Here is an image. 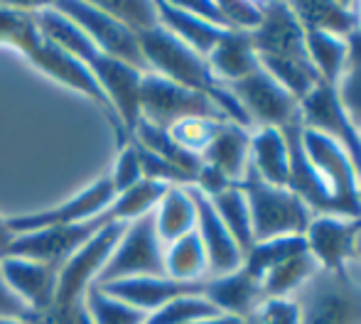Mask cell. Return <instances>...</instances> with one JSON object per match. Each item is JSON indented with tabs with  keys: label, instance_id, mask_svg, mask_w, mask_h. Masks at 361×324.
Segmentation results:
<instances>
[{
	"label": "cell",
	"instance_id": "obj_12",
	"mask_svg": "<svg viewBox=\"0 0 361 324\" xmlns=\"http://www.w3.org/2000/svg\"><path fill=\"white\" fill-rule=\"evenodd\" d=\"M300 123L305 128H312L317 133L327 135L339 148L347 150L361 180V133L339 104L334 86L319 84L312 94L300 101Z\"/></svg>",
	"mask_w": 361,
	"mask_h": 324
},
{
	"label": "cell",
	"instance_id": "obj_27",
	"mask_svg": "<svg viewBox=\"0 0 361 324\" xmlns=\"http://www.w3.org/2000/svg\"><path fill=\"white\" fill-rule=\"evenodd\" d=\"M209 199L221 224L226 226V231L231 234V239L236 241V246L241 248L243 258H246V253L256 246V241H253L251 216H248V204L243 192L238 189V185H231L219 192V194L209 197Z\"/></svg>",
	"mask_w": 361,
	"mask_h": 324
},
{
	"label": "cell",
	"instance_id": "obj_25",
	"mask_svg": "<svg viewBox=\"0 0 361 324\" xmlns=\"http://www.w3.org/2000/svg\"><path fill=\"white\" fill-rule=\"evenodd\" d=\"M317 268L319 266L312 258V253H310V248L302 253H295V256L286 258V261H281L261 278L263 300H268V297L295 295V292L317 273Z\"/></svg>",
	"mask_w": 361,
	"mask_h": 324
},
{
	"label": "cell",
	"instance_id": "obj_41",
	"mask_svg": "<svg viewBox=\"0 0 361 324\" xmlns=\"http://www.w3.org/2000/svg\"><path fill=\"white\" fill-rule=\"evenodd\" d=\"M0 324H39V322H23V320H3V317H0Z\"/></svg>",
	"mask_w": 361,
	"mask_h": 324
},
{
	"label": "cell",
	"instance_id": "obj_19",
	"mask_svg": "<svg viewBox=\"0 0 361 324\" xmlns=\"http://www.w3.org/2000/svg\"><path fill=\"white\" fill-rule=\"evenodd\" d=\"M302 30L349 39L359 30V3L337 0H295L290 3Z\"/></svg>",
	"mask_w": 361,
	"mask_h": 324
},
{
	"label": "cell",
	"instance_id": "obj_22",
	"mask_svg": "<svg viewBox=\"0 0 361 324\" xmlns=\"http://www.w3.org/2000/svg\"><path fill=\"white\" fill-rule=\"evenodd\" d=\"M207 62L221 84H233V81L248 77L261 67L256 52H253L251 37L246 32H226L221 42L212 49Z\"/></svg>",
	"mask_w": 361,
	"mask_h": 324
},
{
	"label": "cell",
	"instance_id": "obj_7",
	"mask_svg": "<svg viewBox=\"0 0 361 324\" xmlns=\"http://www.w3.org/2000/svg\"><path fill=\"white\" fill-rule=\"evenodd\" d=\"M140 118L162 130H170L172 125L190 118L228 120L204 94L172 84L152 72L140 79Z\"/></svg>",
	"mask_w": 361,
	"mask_h": 324
},
{
	"label": "cell",
	"instance_id": "obj_15",
	"mask_svg": "<svg viewBox=\"0 0 361 324\" xmlns=\"http://www.w3.org/2000/svg\"><path fill=\"white\" fill-rule=\"evenodd\" d=\"M0 275L37 317L49 312L57 292V266L27 261V258H0Z\"/></svg>",
	"mask_w": 361,
	"mask_h": 324
},
{
	"label": "cell",
	"instance_id": "obj_9",
	"mask_svg": "<svg viewBox=\"0 0 361 324\" xmlns=\"http://www.w3.org/2000/svg\"><path fill=\"white\" fill-rule=\"evenodd\" d=\"M241 111L248 125L258 128H286L300 118V101L290 96L276 79H271L261 67L248 77L224 84Z\"/></svg>",
	"mask_w": 361,
	"mask_h": 324
},
{
	"label": "cell",
	"instance_id": "obj_14",
	"mask_svg": "<svg viewBox=\"0 0 361 324\" xmlns=\"http://www.w3.org/2000/svg\"><path fill=\"white\" fill-rule=\"evenodd\" d=\"M192 201L197 209V226L195 231L200 234L202 246L207 253V266H209V278L228 275V273L238 270L243 266V253L236 246V241L231 239V234L226 231V226L221 224L219 214L212 206V199L207 194H202L195 185L187 187Z\"/></svg>",
	"mask_w": 361,
	"mask_h": 324
},
{
	"label": "cell",
	"instance_id": "obj_29",
	"mask_svg": "<svg viewBox=\"0 0 361 324\" xmlns=\"http://www.w3.org/2000/svg\"><path fill=\"white\" fill-rule=\"evenodd\" d=\"M84 305L94 324H145L147 320L145 312H140V310H135V307L111 297L109 292L101 290L96 282L86 290Z\"/></svg>",
	"mask_w": 361,
	"mask_h": 324
},
{
	"label": "cell",
	"instance_id": "obj_21",
	"mask_svg": "<svg viewBox=\"0 0 361 324\" xmlns=\"http://www.w3.org/2000/svg\"><path fill=\"white\" fill-rule=\"evenodd\" d=\"M248 165L263 182L273 187H286L290 182L288 143L281 128H258L251 133Z\"/></svg>",
	"mask_w": 361,
	"mask_h": 324
},
{
	"label": "cell",
	"instance_id": "obj_11",
	"mask_svg": "<svg viewBox=\"0 0 361 324\" xmlns=\"http://www.w3.org/2000/svg\"><path fill=\"white\" fill-rule=\"evenodd\" d=\"M261 25L248 35L256 59L312 64L305 49V30L290 3H261Z\"/></svg>",
	"mask_w": 361,
	"mask_h": 324
},
{
	"label": "cell",
	"instance_id": "obj_23",
	"mask_svg": "<svg viewBox=\"0 0 361 324\" xmlns=\"http://www.w3.org/2000/svg\"><path fill=\"white\" fill-rule=\"evenodd\" d=\"M152 216L162 246L187 236L197 226V209L187 187H167L162 199L152 209Z\"/></svg>",
	"mask_w": 361,
	"mask_h": 324
},
{
	"label": "cell",
	"instance_id": "obj_24",
	"mask_svg": "<svg viewBox=\"0 0 361 324\" xmlns=\"http://www.w3.org/2000/svg\"><path fill=\"white\" fill-rule=\"evenodd\" d=\"M165 275L182 282H195L209 278L207 253L197 231H190L187 236L165 246Z\"/></svg>",
	"mask_w": 361,
	"mask_h": 324
},
{
	"label": "cell",
	"instance_id": "obj_38",
	"mask_svg": "<svg viewBox=\"0 0 361 324\" xmlns=\"http://www.w3.org/2000/svg\"><path fill=\"white\" fill-rule=\"evenodd\" d=\"M13 239H15V236L10 234L8 224H5V219L0 216V258H5V253H8L10 241H13Z\"/></svg>",
	"mask_w": 361,
	"mask_h": 324
},
{
	"label": "cell",
	"instance_id": "obj_13",
	"mask_svg": "<svg viewBox=\"0 0 361 324\" xmlns=\"http://www.w3.org/2000/svg\"><path fill=\"white\" fill-rule=\"evenodd\" d=\"M361 234V219H344V216L317 214L312 216L305 241L324 270H347V261L354 258V243Z\"/></svg>",
	"mask_w": 361,
	"mask_h": 324
},
{
	"label": "cell",
	"instance_id": "obj_16",
	"mask_svg": "<svg viewBox=\"0 0 361 324\" xmlns=\"http://www.w3.org/2000/svg\"><path fill=\"white\" fill-rule=\"evenodd\" d=\"M204 280L182 282V280H172V278H128V280H116L99 287L104 292H109L111 297H116V300L150 315V312L160 310L162 305L177 300V297H187V295L204 297Z\"/></svg>",
	"mask_w": 361,
	"mask_h": 324
},
{
	"label": "cell",
	"instance_id": "obj_42",
	"mask_svg": "<svg viewBox=\"0 0 361 324\" xmlns=\"http://www.w3.org/2000/svg\"><path fill=\"white\" fill-rule=\"evenodd\" d=\"M243 324H258V322H256V317L251 315V317H248V320H243Z\"/></svg>",
	"mask_w": 361,
	"mask_h": 324
},
{
	"label": "cell",
	"instance_id": "obj_20",
	"mask_svg": "<svg viewBox=\"0 0 361 324\" xmlns=\"http://www.w3.org/2000/svg\"><path fill=\"white\" fill-rule=\"evenodd\" d=\"M157 18L160 25L167 32L175 35L180 42H185L192 52H197L200 57H209L212 49L221 42V37L228 30H221L216 25L207 23V20L197 18V15L187 13L185 8H180L177 3H155Z\"/></svg>",
	"mask_w": 361,
	"mask_h": 324
},
{
	"label": "cell",
	"instance_id": "obj_39",
	"mask_svg": "<svg viewBox=\"0 0 361 324\" xmlns=\"http://www.w3.org/2000/svg\"><path fill=\"white\" fill-rule=\"evenodd\" d=\"M200 324H243V320H233V317H219V320L200 322Z\"/></svg>",
	"mask_w": 361,
	"mask_h": 324
},
{
	"label": "cell",
	"instance_id": "obj_8",
	"mask_svg": "<svg viewBox=\"0 0 361 324\" xmlns=\"http://www.w3.org/2000/svg\"><path fill=\"white\" fill-rule=\"evenodd\" d=\"M52 5L64 18L72 20L76 27H79L101 52L109 54L111 59H118V62L128 64V67L138 69V72H143V74L150 72L133 30H128L116 18H111L109 13H104L96 3L64 0V3H52Z\"/></svg>",
	"mask_w": 361,
	"mask_h": 324
},
{
	"label": "cell",
	"instance_id": "obj_10",
	"mask_svg": "<svg viewBox=\"0 0 361 324\" xmlns=\"http://www.w3.org/2000/svg\"><path fill=\"white\" fill-rule=\"evenodd\" d=\"M116 189L109 175L99 177L96 182H91L86 189H81L79 194H74L72 199L62 201L57 206H49L42 211H32V214H20V216H8L10 234H32V231L42 229H54V226H72L79 221H89L94 216L104 214L111 204L116 201Z\"/></svg>",
	"mask_w": 361,
	"mask_h": 324
},
{
	"label": "cell",
	"instance_id": "obj_1",
	"mask_svg": "<svg viewBox=\"0 0 361 324\" xmlns=\"http://www.w3.org/2000/svg\"><path fill=\"white\" fill-rule=\"evenodd\" d=\"M35 20H37V30L47 42L69 54L74 62H79L91 74V79L104 91L116 118L121 120L130 140V133L140 120V79H143V72L101 52L52 3L35 10Z\"/></svg>",
	"mask_w": 361,
	"mask_h": 324
},
{
	"label": "cell",
	"instance_id": "obj_34",
	"mask_svg": "<svg viewBox=\"0 0 361 324\" xmlns=\"http://www.w3.org/2000/svg\"><path fill=\"white\" fill-rule=\"evenodd\" d=\"M334 89H337L339 104L347 111L349 120L357 128H361V64L344 67L342 79H339V84Z\"/></svg>",
	"mask_w": 361,
	"mask_h": 324
},
{
	"label": "cell",
	"instance_id": "obj_35",
	"mask_svg": "<svg viewBox=\"0 0 361 324\" xmlns=\"http://www.w3.org/2000/svg\"><path fill=\"white\" fill-rule=\"evenodd\" d=\"M253 317L258 324H300V305L295 297H268Z\"/></svg>",
	"mask_w": 361,
	"mask_h": 324
},
{
	"label": "cell",
	"instance_id": "obj_3",
	"mask_svg": "<svg viewBox=\"0 0 361 324\" xmlns=\"http://www.w3.org/2000/svg\"><path fill=\"white\" fill-rule=\"evenodd\" d=\"M238 189L246 197L256 243L281 239V236H305L310 221H312V211L295 192L263 182L251 170V165L238 180Z\"/></svg>",
	"mask_w": 361,
	"mask_h": 324
},
{
	"label": "cell",
	"instance_id": "obj_2",
	"mask_svg": "<svg viewBox=\"0 0 361 324\" xmlns=\"http://www.w3.org/2000/svg\"><path fill=\"white\" fill-rule=\"evenodd\" d=\"M135 37H138L140 52H143L145 64L152 74L172 81V84L185 86L190 91H197V94H204L207 99L214 101V106L231 123L251 128L241 106L236 104L231 91L214 77V72L209 69V62L204 57L192 52L185 42H180L175 35L167 32L162 25L138 32Z\"/></svg>",
	"mask_w": 361,
	"mask_h": 324
},
{
	"label": "cell",
	"instance_id": "obj_26",
	"mask_svg": "<svg viewBox=\"0 0 361 324\" xmlns=\"http://www.w3.org/2000/svg\"><path fill=\"white\" fill-rule=\"evenodd\" d=\"M305 49L322 84L337 86L347 67V39L305 30Z\"/></svg>",
	"mask_w": 361,
	"mask_h": 324
},
{
	"label": "cell",
	"instance_id": "obj_30",
	"mask_svg": "<svg viewBox=\"0 0 361 324\" xmlns=\"http://www.w3.org/2000/svg\"><path fill=\"white\" fill-rule=\"evenodd\" d=\"M96 5H99L104 13H109L111 18L118 20L121 25L133 30L135 35L160 25L155 3H128V0L118 3V0H106V3H96Z\"/></svg>",
	"mask_w": 361,
	"mask_h": 324
},
{
	"label": "cell",
	"instance_id": "obj_36",
	"mask_svg": "<svg viewBox=\"0 0 361 324\" xmlns=\"http://www.w3.org/2000/svg\"><path fill=\"white\" fill-rule=\"evenodd\" d=\"M0 317L3 320H23V322H39V317L15 295L8 287V282L0 275Z\"/></svg>",
	"mask_w": 361,
	"mask_h": 324
},
{
	"label": "cell",
	"instance_id": "obj_37",
	"mask_svg": "<svg viewBox=\"0 0 361 324\" xmlns=\"http://www.w3.org/2000/svg\"><path fill=\"white\" fill-rule=\"evenodd\" d=\"M15 20H18V8L15 5L0 8V44H8L10 47V35H13Z\"/></svg>",
	"mask_w": 361,
	"mask_h": 324
},
{
	"label": "cell",
	"instance_id": "obj_31",
	"mask_svg": "<svg viewBox=\"0 0 361 324\" xmlns=\"http://www.w3.org/2000/svg\"><path fill=\"white\" fill-rule=\"evenodd\" d=\"M219 123H224V120L190 118V120H182V123L172 125L170 135L182 145V148L190 150L192 155H197V158H200V155L207 150V145H209V140H212V135H214Z\"/></svg>",
	"mask_w": 361,
	"mask_h": 324
},
{
	"label": "cell",
	"instance_id": "obj_5",
	"mask_svg": "<svg viewBox=\"0 0 361 324\" xmlns=\"http://www.w3.org/2000/svg\"><path fill=\"white\" fill-rule=\"evenodd\" d=\"M128 278H167L165 275V246L155 229L152 211L128 221L121 241L104 263L96 285H109Z\"/></svg>",
	"mask_w": 361,
	"mask_h": 324
},
{
	"label": "cell",
	"instance_id": "obj_40",
	"mask_svg": "<svg viewBox=\"0 0 361 324\" xmlns=\"http://www.w3.org/2000/svg\"><path fill=\"white\" fill-rule=\"evenodd\" d=\"M354 258H359L361 261V234L357 236V243H354Z\"/></svg>",
	"mask_w": 361,
	"mask_h": 324
},
{
	"label": "cell",
	"instance_id": "obj_18",
	"mask_svg": "<svg viewBox=\"0 0 361 324\" xmlns=\"http://www.w3.org/2000/svg\"><path fill=\"white\" fill-rule=\"evenodd\" d=\"M248 148H251L248 128L231 123V120H224V123L216 125L214 135H212L207 150L200 155V160L221 172L228 182L238 185V180L248 167Z\"/></svg>",
	"mask_w": 361,
	"mask_h": 324
},
{
	"label": "cell",
	"instance_id": "obj_32",
	"mask_svg": "<svg viewBox=\"0 0 361 324\" xmlns=\"http://www.w3.org/2000/svg\"><path fill=\"white\" fill-rule=\"evenodd\" d=\"M221 18L226 23L228 32H246L251 35L261 25L263 13L261 3H243V0H221L219 3Z\"/></svg>",
	"mask_w": 361,
	"mask_h": 324
},
{
	"label": "cell",
	"instance_id": "obj_33",
	"mask_svg": "<svg viewBox=\"0 0 361 324\" xmlns=\"http://www.w3.org/2000/svg\"><path fill=\"white\" fill-rule=\"evenodd\" d=\"M109 177H111V182H114L116 194H123V192L133 189L138 182H143V170H140L138 153H135L130 140L121 148L118 158H116V165H114V170L109 172Z\"/></svg>",
	"mask_w": 361,
	"mask_h": 324
},
{
	"label": "cell",
	"instance_id": "obj_43",
	"mask_svg": "<svg viewBox=\"0 0 361 324\" xmlns=\"http://www.w3.org/2000/svg\"><path fill=\"white\" fill-rule=\"evenodd\" d=\"M357 32L361 35V3H359V30H357Z\"/></svg>",
	"mask_w": 361,
	"mask_h": 324
},
{
	"label": "cell",
	"instance_id": "obj_17",
	"mask_svg": "<svg viewBox=\"0 0 361 324\" xmlns=\"http://www.w3.org/2000/svg\"><path fill=\"white\" fill-rule=\"evenodd\" d=\"M204 300H209L224 317L248 320L263 302L261 282L248 275L243 268L228 273V275L207 278Z\"/></svg>",
	"mask_w": 361,
	"mask_h": 324
},
{
	"label": "cell",
	"instance_id": "obj_4",
	"mask_svg": "<svg viewBox=\"0 0 361 324\" xmlns=\"http://www.w3.org/2000/svg\"><path fill=\"white\" fill-rule=\"evenodd\" d=\"M300 324H361V285L347 270L317 268L295 292Z\"/></svg>",
	"mask_w": 361,
	"mask_h": 324
},
{
	"label": "cell",
	"instance_id": "obj_28",
	"mask_svg": "<svg viewBox=\"0 0 361 324\" xmlns=\"http://www.w3.org/2000/svg\"><path fill=\"white\" fill-rule=\"evenodd\" d=\"M219 317L224 315L209 300H204L202 295H187L177 297V300L162 305L160 310L150 312L145 324H200L219 320Z\"/></svg>",
	"mask_w": 361,
	"mask_h": 324
},
{
	"label": "cell",
	"instance_id": "obj_6",
	"mask_svg": "<svg viewBox=\"0 0 361 324\" xmlns=\"http://www.w3.org/2000/svg\"><path fill=\"white\" fill-rule=\"evenodd\" d=\"M302 145L314 172L332 197L334 214L344 219H361V180L347 150L327 135L302 125Z\"/></svg>",
	"mask_w": 361,
	"mask_h": 324
}]
</instances>
